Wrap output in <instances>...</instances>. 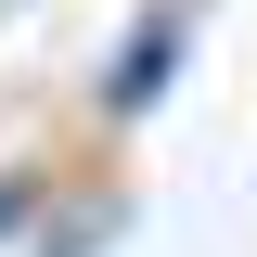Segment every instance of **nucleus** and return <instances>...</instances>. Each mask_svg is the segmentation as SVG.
<instances>
[{
  "label": "nucleus",
  "mask_w": 257,
  "mask_h": 257,
  "mask_svg": "<svg viewBox=\"0 0 257 257\" xmlns=\"http://www.w3.org/2000/svg\"><path fill=\"white\" fill-rule=\"evenodd\" d=\"M167 77H180V13H142V26H128L116 39V77H103V116H155V103H167Z\"/></svg>",
  "instance_id": "f257e3e1"
},
{
  "label": "nucleus",
  "mask_w": 257,
  "mask_h": 257,
  "mask_svg": "<svg viewBox=\"0 0 257 257\" xmlns=\"http://www.w3.org/2000/svg\"><path fill=\"white\" fill-rule=\"evenodd\" d=\"M103 231H116V206H77V219H64V231H52V244H39V257H90Z\"/></svg>",
  "instance_id": "f03ea898"
},
{
  "label": "nucleus",
  "mask_w": 257,
  "mask_h": 257,
  "mask_svg": "<svg viewBox=\"0 0 257 257\" xmlns=\"http://www.w3.org/2000/svg\"><path fill=\"white\" fill-rule=\"evenodd\" d=\"M26 219H39V180H0V244H13Z\"/></svg>",
  "instance_id": "7ed1b4c3"
}]
</instances>
